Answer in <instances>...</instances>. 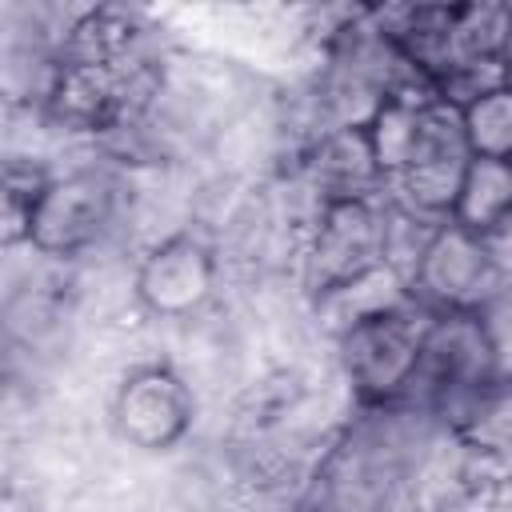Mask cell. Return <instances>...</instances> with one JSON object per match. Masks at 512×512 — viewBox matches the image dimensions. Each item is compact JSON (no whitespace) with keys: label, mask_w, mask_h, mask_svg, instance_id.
<instances>
[{"label":"cell","mask_w":512,"mask_h":512,"mask_svg":"<svg viewBox=\"0 0 512 512\" xmlns=\"http://www.w3.org/2000/svg\"><path fill=\"white\" fill-rule=\"evenodd\" d=\"M300 176L304 188L316 196V208L336 200L384 196V172L376 164L368 128H336L312 136L300 156Z\"/></svg>","instance_id":"obj_10"},{"label":"cell","mask_w":512,"mask_h":512,"mask_svg":"<svg viewBox=\"0 0 512 512\" xmlns=\"http://www.w3.org/2000/svg\"><path fill=\"white\" fill-rule=\"evenodd\" d=\"M472 156L512 160V84H500L460 108Z\"/></svg>","instance_id":"obj_15"},{"label":"cell","mask_w":512,"mask_h":512,"mask_svg":"<svg viewBox=\"0 0 512 512\" xmlns=\"http://www.w3.org/2000/svg\"><path fill=\"white\" fill-rule=\"evenodd\" d=\"M116 216V180L104 168H72L52 176L32 208L28 244L40 256H80L92 248Z\"/></svg>","instance_id":"obj_7"},{"label":"cell","mask_w":512,"mask_h":512,"mask_svg":"<svg viewBox=\"0 0 512 512\" xmlns=\"http://www.w3.org/2000/svg\"><path fill=\"white\" fill-rule=\"evenodd\" d=\"M216 292V252L192 236L176 232L152 244L136 268V300L144 312L160 320H188L196 316Z\"/></svg>","instance_id":"obj_9"},{"label":"cell","mask_w":512,"mask_h":512,"mask_svg":"<svg viewBox=\"0 0 512 512\" xmlns=\"http://www.w3.org/2000/svg\"><path fill=\"white\" fill-rule=\"evenodd\" d=\"M468 164H472V148L464 136L460 108L432 100L420 112L416 140H412L400 172L384 184V200L404 212H416L424 220H448Z\"/></svg>","instance_id":"obj_5"},{"label":"cell","mask_w":512,"mask_h":512,"mask_svg":"<svg viewBox=\"0 0 512 512\" xmlns=\"http://www.w3.org/2000/svg\"><path fill=\"white\" fill-rule=\"evenodd\" d=\"M448 220L468 228L480 240H488L496 228H504L512 220V160L472 156Z\"/></svg>","instance_id":"obj_11"},{"label":"cell","mask_w":512,"mask_h":512,"mask_svg":"<svg viewBox=\"0 0 512 512\" xmlns=\"http://www.w3.org/2000/svg\"><path fill=\"white\" fill-rule=\"evenodd\" d=\"M432 100L424 96H392L372 120H368V140H372V152H376V164L384 172V184L400 172L412 140H416V124H420V112L428 108Z\"/></svg>","instance_id":"obj_14"},{"label":"cell","mask_w":512,"mask_h":512,"mask_svg":"<svg viewBox=\"0 0 512 512\" xmlns=\"http://www.w3.org/2000/svg\"><path fill=\"white\" fill-rule=\"evenodd\" d=\"M192 388L168 364H140L112 396V428L140 452H164L192 428Z\"/></svg>","instance_id":"obj_8"},{"label":"cell","mask_w":512,"mask_h":512,"mask_svg":"<svg viewBox=\"0 0 512 512\" xmlns=\"http://www.w3.org/2000/svg\"><path fill=\"white\" fill-rule=\"evenodd\" d=\"M488 384H496V372H492V352L476 312H432L416 376L400 404L452 428V420Z\"/></svg>","instance_id":"obj_4"},{"label":"cell","mask_w":512,"mask_h":512,"mask_svg":"<svg viewBox=\"0 0 512 512\" xmlns=\"http://www.w3.org/2000/svg\"><path fill=\"white\" fill-rule=\"evenodd\" d=\"M156 28L128 8H84L48 60L44 112L68 132L124 136L160 100Z\"/></svg>","instance_id":"obj_1"},{"label":"cell","mask_w":512,"mask_h":512,"mask_svg":"<svg viewBox=\"0 0 512 512\" xmlns=\"http://www.w3.org/2000/svg\"><path fill=\"white\" fill-rule=\"evenodd\" d=\"M452 432L480 464L512 476V384H488L452 420Z\"/></svg>","instance_id":"obj_12"},{"label":"cell","mask_w":512,"mask_h":512,"mask_svg":"<svg viewBox=\"0 0 512 512\" xmlns=\"http://www.w3.org/2000/svg\"><path fill=\"white\" fill-rule=\"evenodd\" d=\"M500 64H504V80L512 84V28H508V40H504V56H500Z\"/></svg>","instance_id":"obj_18"},{"label":"cell","mask_w":512,"mask_h":512,"mask_svg":"<svg viewBox=\"0 0 512 512\" xmlns=\"http://www.w3.org/2000/svg\"><path fill=\"white\" fill-rule=\"evenodd\" d=\"M504 284L508 280L492 260L488 244L468 228L444 220L428 240L420 264L412 268L404 292L428 312H476Z\"/></svg>","instance_id":"obj_6"},{"label":"cell","mask_w":512,"mask_h":512,"mask_svg":"<svg viewBox=\"0 0 512 512\" xmlns=\"http://www.w3.org/2000/svg\"><path fill=\"white\" fill-rule=\"evenodd\" d=\"M428 324L432 312L408 296L344 320L336 336V360L360 408H392L404 400Z\"/></svg>","instance_id":"obj_2"},{"label":"cell","mask_w":512,"mask_h":512,"mask_svg":"<svg viewBox=\"0 0 512 512\" xmlns=\"http://www.w3.org/2000/svg\"><path fill=\"white\" fill-rule=\"evenodd\" d=\"M476 320H480L488 352H492L496 384H512V280L476 308Z\"/></svg>","instance_id":"obj_17"},{"label":"cell","mask_w":512,"mask_h":512,"mask_svg":"<svg viewBox=\"0 0 512 512\" xmlns=\"http://www.w3.org/2000/svg\"><path fill=\"white\" fill-rule=\"evenodd\" d=\"M48 180L52 176L40 164L8 160V168H4V240L8 244L28 240V220H32V208Z\"/></svg>","instance_id":"obj_16"},{"label":"cell","mask_w":512,"mask_h":512,"mask_svg":"<svg viewBox=\"0 0 512 512\" xmlns=\"http://www.w3.org/2000/svg\"><path fill=\"white\" fill-rule=\"evenodd\" d=\"M388 268V200H336L320 204L300 248L304 288L332 300Z\"/></svg>","instance_id":"obj_3"},{"label":"cell","mask_w":512,"mask_h":512,"mask_svg":"<svg viewBox=\"0 0 512 512\" xmlns=\"http://www.w3.org/2000/svg\"><path fill=\"white\" fill-rule=\"evenodd\" d=\"M508 28H512V4H456L452 8V64L444 76H452L456 68H472V64H496L504 56Z\"/></svg>","instance_id":"obj_13"}]
</instances>
